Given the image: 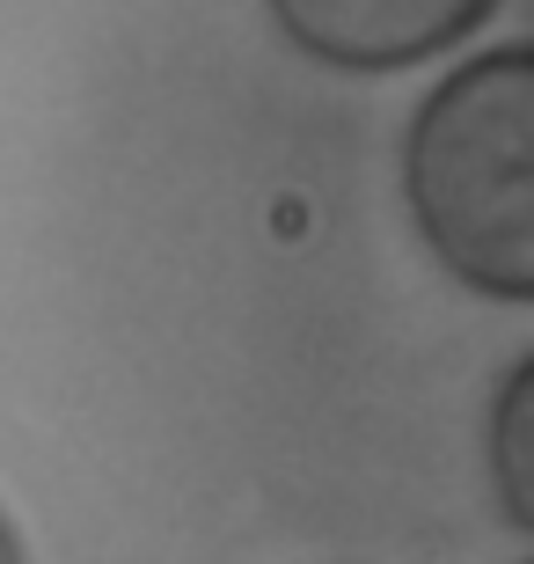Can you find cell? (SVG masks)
<instances>
[{
  "label": "cell",
  "instance_id": "cell-3",
  "mask_svg": "<svg viewBox=\"0 0 534 564\" xmlns=\"http://www.w3.org/2000/svg\"><path fill=\"white\" fill-rule=\"evenodd\" d=\"M0 564H22V543H15V528H8V513H0Z\"/></svg>",
  "mask_w": 534,
  "mask_h": 564
},
{
  "label": "cell",
  "instance_id": "cell-2",
  "mask_svg": "<svg viewBox=\"0 0 534 564\" xmlns=\"http://www.w3.org/2000/svg\"><path fill=\"white\" fill-rule=\"evenodd\" d=\"M498 0H271V15L301 52L351 74L411 66L469 37Z\"/></svg>",
  "mask_w": 534,
  "mask_h": 564
},
{
  "label": "cell",
  "instance_id": "cell-1",
  "mask_svg": "<svg viewBox=\"0 0 534 564\" xmlns=\"http://www.w3.org/2000/svg\"><path fill=\"white\" fill-rule=\"evenodd\" d=\"M411 206L454 279L534 293V59L520 44L432 88L411 126Z\"/></svg>",
  "mask_w": 534,
  "mask_h": 564
}]
</instances>
